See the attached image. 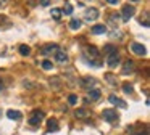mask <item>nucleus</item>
Here are the masks:
<instances>
[{
    "label": "nucleus",
    "mask_w": 150,
    "mask_h": 135,
    "mask_svg": "<svg viewBox=\"0 0 150 135\" xmlns=\"http://www.w3.org/2000/svg\"><path fill=\"white\" fill-rule=\"evenodd\" d=\"M44 117H45V112H44L42 109H34L29 116V124L31 125H39Z\"/></svg>",
    "instance_id": "obj_1"
},
{
    "label": "nucleus",
    "mask_w": 150,
    "mask_h": 135,
    "mask_svg": "<svg viewBox=\"0 0 150 135\" xmlns=\"http://www.w3.org/2000/svg\"><path fill=\"white\" fill-rule=\"evenodd\" d=\"M127 132H129V135H149V127L145 125L142 130V125H132L127 129Z\"/></svg>",
    "instance_id": "obj_2"
},
{
    "label": "nucleus",
    "mask_w": 150,
    "mask_h": 135,
    "mask_svg": "<svg viewBox=\"0 0 150 135\" xmlns=\"http://www.w3.org/2000/svg\"><path fill=\"white\" fill-rule=\"evenodd\" d=\"M136 13V8L132 5H126L123 6V21H129L132 18V15Z\"/></svg>",
    "instance_id": "obj_3"
},
{
    "label": "nucleus",
    "mask_w": 150,
    "mask_h": 135,
    "mask_svg": "<svg viewBox=\"0 0 150 135\" xmlns=\"http://www.w3.org/2000/svg\"><path fill=\"white\" fill-rule=\"evenodd\" d=\"M97 18H98V10L97 8H87L84 11V19H87L89 22L97 19Z\"/></svg>",
    "instance_id": "obj_4"
},
{
    "label": "nucleus",
    "mask_w": 150,
    "mask_h": 135,
    "mask_svg": "<svg viewBox=\"0 0 150 135\" xmlns=\"http://www.w3.org/2000/svg\"><path fill=\"white\" fill-rule=\"evenodd\" d=\"M103 119L107 122H113V121H116V117H118V114H116V109H103Z\"/></svg>",
    "instance_id": "obj_5"
},
{
    "label": "nucleus",
    "mask_w": 150,
    "mask_h": 135,
    "mask_svg": "<svg viewBox=\"0 0 150 135\" xmlns=\"http://www.w3.org/2000/svg\"><path fill=\"white\" fill-rule=\"evenodd\" d=\"M134 71H136V64H134V61H131V60L124 61V64H123V74H131V72H134Z\"/></svg>",
    "instance_id": "obj_6"
},
{
    "label": "nucleus",
    "mask_w": 150,
    "mask_h": 135,
    "mask_svg": "<svg viewBox=\"0 0 150 135\" xmlns=\"http://www.w3.org/2000/svg\"><path fill=\"white\" fill-rule=\"evenodd\" d=\"M131 50H132L136 55H145V47H144L142 44H139V42L131 44Z\"/></svg>",
    "instance_id": "obj_7"
},
{
    "label": "nucleus",
    "mask_w": 150,
    "mask_h": 135,
    "mask_svg": "<svg viewBox=\"0 0 150 135\" xmlns=\"http://www.w3.org/2000/svg\"><path fill=\"white\" fill-rule=\"evenodd\" d=\"M118 63H120V56H118V51H116V53L108 55V58H107V64H108V66H110V68H115Z\"/></svg>",
    "instance_id": "obj_8"
},
{
    "label": "nucleus",
    "mask_w": 150,
    "mask_h": 135,
    "mask_svg": "<svg viewBox=\"0 0 150 135\" xmlns=\"http://www.w3.org/2000/svg\"><path fill=\"white\" fill-rule=\"evenodd\" d=\"M108 100H110L111 105H116V106H120V108H126V101L120 100L116 95H110V96H108Z\"/></svg>",
    "instance_id": "obj_9"
},
{
    "label": "nucleus",
    "mask_w": 150,
    "mask_h": 135,
    "mask_svg": "<svg viewBox=\"0 0 150 135\" xmlns=\"http://www.w3.org/2000/svg\"><path fill=\"white\" fill-rule=\"evenodd\" d=\"M57 50H58V45L50 44V45H47V47L42 48V53H44V55H55Z\"/></svg>",
    "instance_id": "obj_10"
},
{
    "label": "nucleus",
    "mask_w": 150,
    "mask_h": 135,
    "mask_svg": "<svg viewBox=\"0 0 150 135\" xmlns=\"http://www.w3.org/2000/svg\"><path fill=\"white\" fill-rule=\"evenodd\" d=\"M81 82H82V87H86V89L91 90L92 87L95 85V82H97V80H95L94 77H89V76H87V77H84V79H82Z\"/></svg>",
    "instance_id": "obj_11"
},
{
    "label": "nucleus",
    "mask_w": 150,
    "mask_h": 135,
    "mask_svg": "<svg viewBox=\"0 0 150 135\" xmlns=\"http://www.w3.org/2000/svg\"><path fill=\"white\" fill-rule=\"evenodd\" d=\"M7 117L8 119H13V121H20V119L23 117V114H21L20 111H15V109H8V111H7Z\"/></svg>",
    "instance_id": "obj_12"
},
{
    "label": "nucleus",
    "mask_w": 150,
    "mask_h": 135,
    "mask_svg": "<svg viewBox=\"0 0 150 135\" xmlns=\"http://www.w3.org/2000/svg\"><path fill=\"white\" fill-rule=\"evenodd\" d=\"M55 58H57V61H58V63H66V61H68V56H66V53L63 50H57V53H55Z\"/></svg>",
    "instance_id": "obj_13"
},
{
    "label": "nucleus",
    "mask_w": 150,
    "mask_h": 135,
    "mask_svg": "<svg viewBox=\"0 0 150 135\" xmlns=\"http://www.w3.org/2000/svg\"><path fill=\"white\" fill-rule=\"evenodd\" d=\"M47 129H49V132L58 130V122H57V119H49V121H47Z\"/></svg>",
    "instance_id": "obj_14"
},
{
    "label": "nucleus",
    "mask_w": 150,
    "mask_h": 135,
    "mask_svg": "<svg viewBox=\"0 0 150 135\" xmlns=\"http://www.w3.org/2000/svg\"><path fill=\"white\" fill-rule=\"evenodd\" d=\"M86 53H87V56L91 58V60L98 58V50L95 47H87V48H86Z\"/></svg>",
    "instance_id": "obj_15"
},
{
    "label": "nucleus",
    "mask_w": 150,
    "mask_h": 135,
    "mask_svg": "<svg viewBox=\"0 0 150 135\" xmlns=\"http://www.w3.org/2000/svg\"><path fill=\"white\" fill-rule=\"evenodd\" d=\"M105 80H107L110 85H116L118 84V79H116V76H113L111 72H107L105 74Z\"/></svg>",
    "instance_id": "obj_16"
},
{
    "label": "nucleus",
    "mask_w": 150,
    "mask_h": 135,
    "mask_svg": "<svg viewBox=\"0 0 150 135\" xmlns=\"http://www.w3.org/2000/svg\"><path fill=\"white\" fill-rule=\"evenodd\" d=\"M92 32H94V34H105V32H107V27H105L103 24H95L94 27H92Z\"/></svg>",
    "instance_id": "obj_17"
},
{
    "label": "nucleus",
    "mask_w": 150,
    "mask_h": 135,
    "mask_svg": "<svg viewBox=\"0 0 150 135\" xmlns=\"http://www.w3.org/2000/svg\"><path fill=\"white\" fill-rule=\"evenodd\" d=\"M74 116H76V117H79V119H84V117H89V116H91V112L86 111V109H76Z\"/></svg>",
    "instance_id": "obj_18"
},
{
    "label": "nucleus",
    "mask_w": 150,
    "mask_h": 135,
    "mask_svg": "<svg viewBox=\"0 0 150 135\" xmlns=\"http://www.w3.org/2000/svg\"><path fill=\"white\" fill-rule=\"evenodd\" d=\"M103 51L107 55H111V53H116V45H105Z\"/></svg>",
    "instance_id": "obj_19"
},
{
    "label": "nucleus",
    "mask_w": 150,
    "mask_h": 135,
    "mask_svg": "<svg viewBox=\"0 0 150 135\" xmlns=\"http://www.w3.org/2000/svg\"><path fill=\"white\" fill-rule=\"evenodd\" d=\"M81 19H71V21H69V27L71 29H79L81 27Z\"/></svg>",
    "instance_id": "obj_20"
},
{
    "label": "nucleus",
    "mask_w": 150,
    "mask_h": 135,
    "mask_svg": "<svg viewBox=\"0 0 150 135\" xmlns=\"http://www.w3.org/2000/svg\"><path fill=\"white\" fill-rule=\"evenodd\" d=\"M89 96H91L92 100H98V98H100V90H97V89H92L91 92H89Z\"/></svg>",
    "instance_id": "obj_21"
},
{
    "label": "nucleus",
    "mask_w": 150,
    "mask_h": 135,
    "mask_svg": "<svg viewBox=\"0 0 150 135\" xmlns=\"http://www.w3.org/2000/svg\"><path fill=\"white\" fill-rule=\"evenodd\" d=\"M20 53L23 55V56H28V55L31 53V48L28 47V45H20Z\"/></svg>",
    "instance_id": "obj_22"
},
{
    "label": "nucleus",
    "mask_w": 150,
    "mask_h": 135,
    "mask_svg": "<svg viewBox=\"0 0 150 135\" xmlns=\"http://www.w3.org/2000/svg\"><path fill=\"white\" fill-rule=\"evenodd\" d=\"M50 85H53V89H60V77L50 79Z\"/></svg>",
    "instance_id": "obj_23"
},
{
    "label": "nucleus",
    "mask_w": 150,
    "mask_h": 135,
    "mask_svg": "<svg viewBox=\"0 0 150 135\" xmlns=\"http://www.w3.org/2000/svg\"><path fill=\"white\" fill-rule=\"evenodd\" d=\"M68 103H69L71 106H73V105H76V103H78V96H76L74 93H71V95L68 96Z\"/></svg>",
    "instance_id": "obj_24"
},
{
    "label": "nucleus",
    "mask_w": 150,
    "mask_h": 135,
    "mask_svg": "<svg viewBox=\"0 0 150 135\" xmlns=\"http://www.w3.org/2000/svg\"><path fill=\"white\" fill-rule=\"evenodd\" d=\"M123 92L124 93H132V85H131V84H124V85H123Z\"/></svg>",
    "instance_id": "obj_25"
},
{
    "label": "nucleus",
    "mask_w": 150,
    "mask_h": 135,
    "mask_svg": "<svg viewBox=\"0 0 150 135\" xmlns=\"http://www.w3.org/2000/svg\"><path fill=\"white\" fill-rule=\"evenodd\" d=\"M42 68H44V69H52V68H53V64H52V61H49V60H45V61H44V63H42Z\"/></svg>",
    "instance_id": "obj_26"
},
{
    "label": "nucleus",
    "mask_w": 150,
    "mask_h": 135,
    "mask_svg": "<svg viewBox=\"0 0 150 135\" xmlns=\"http://www.w3.org/2000/svg\"><path fill=\"white\" fill-rule=\"evenodd\" d=\"M52 16L55 19H60V16H62V11H60V10H57V8H53L52 10Z\"/></svg>",
    "instance_id": "obj_27"
},
{
    "label": "nucleus",
    "mask_w": 150,
    "mask_h": 135,
    "mask_svg": "<svg viewBox=\"0 0 150 135\" xmlns=\"http://www.w3.org/2000/svg\"><path fill=\"white\" fill-rule=\"evenodd\" d=\"M63 13H65V15H71V13H73V6L71 5H66L65 8H63Z\"/></svg>",
    "instance_id": "obj_28"
},
{
    "label": "nucleus",
    "mask_w": 150,
    "mask_h": 135,
    "mask_svg": "<svg viewBox=\"0 0 150 135\" xmlns=\"http://www.w3.org/2000/svg\"><path fill=\"white\" fill-rule=\"evenodd\" d=\"M8 2H10V0H0V8H5V6L8 5Z\"/></svg>",
    "instance_id": "obj_29"
},
{
    "label": "nucleus",
    "mask_w": 150,
    "mask_h": 135,
    "mask_svg": "<svg viewBox=\"0 0 150 135\" xmlns=\"http://www.w3.org/2000/svg\"><path fill=\"white\" fill-rule=\"evenodd\" d=\"M39 3H40L42 6H49V5H50V0H39Z\"/></svg>",
    "instance_id": "obj_30"
},
{
    "label": "nucleus",
    "mask_w": 150,
    "mask_h": 135,
    "mask_svg": "<svg viewBox=\"0 0 150 135\" xmlns=\"http://www.w3.org/2000/svg\"><path fill=\"white\" fill-rule=\"evenodd\" d=\"M4 22H7V18L5 16H0V26L4 24Z\"/></svg>",
    "instance_id": "obj_31"
},
{
    "label": "nucleus",
    "mask_w": 150,
    "mask_h": 135,
    "mask_svg": "<svg viewBox=\"0 0 150 135\" xmlns=\"http://www.w3.org/2000/svg\"><path fill=\"white\" fill-rule=\"evenodd\" d=\"M107 2H108V3H111V5H116L118 0H107Z\"/></svg>",
    "instance_id": "obj_32"
}]
</instances>
